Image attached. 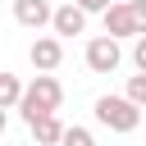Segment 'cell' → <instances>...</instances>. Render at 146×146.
<instances>
[{
    "label": "cell",
    "instance_id": "1",
    "mask_svg": "<svg viewBox=\"0 0 146 146\" xmlns=\"http://www.w3.org/2000/svg\"><path fill=\"white\" fill-rule=\"evenodd\" d=\"M59 100H64V87H59V78L55 73H36L27 87H23V96H18V114H23V123L32 128L36 119H46V114H55L59 110Z\"/></svg>",
    "mask_w": 146,
    "mask_h": 146
},
{
    "label": "cell",
    "instance_id": "2",
    "mask_svg": "<svg viewBox=\"0 0 146 146\" xmlns=\"http://www.w3.org/2000/svg\"><path fill=\"white\" fill-rule=\"evenodd\" d=\"M96 119L110 128V132H132L141 123V110L128 100V96H100L96 100Z\"/></svg>",
    "mask_w": 146,
    "mask_h": 146
},
{
    "label": "cell",
    "instance_id": "3",
    "mask_svg": "<svg viewBox=\"0 0 146 146\" xmlns=\"http://www.w3.org/2000/svg\"><path fill=\"white\" fill-rule=\"evenodd\" d=\"M82 59H87V68H91V73H114V68H119V59H123V50H119V41H114V36H91Z\"/></svg>",
    "mask_w": 146,
    "mask_h": 146
},
{
    "label": "cell",
    "instance_id": "4",
    "mask_svg": "<svg viewBox=\"0 0 146 146\" xmlns=\"http://www.w3.org/2000/svg\"><path fill=\"white\" fill-rule=\"evenodd\" d=\"M27 59H32L36 73H55L59 59H64V41H59V36H36L32 50H27Z\"/></svg>",
    "mask_w": 146,
    "mask_h": 146
},
{
    "label": "cell",
    "instance_id": "5",
    "mask_svg": "<svg viewBox=\"0 0 146 146\" xmlns=\"http://www.w3.org/2000/svg\"><path fill=\"white\" fill-rule=\"evenodd\" d=\"M105 36H137V23H132V9H128V0H114L110 9H105Z\"/></svg>",
    "mask_w": 146,
    "mask_h": 146
},
{
    "label": "cell",
    "instance_id": "6",
    "mask_svg": "<svg viewBox=\"0 0 146 146\" xmlns=\"http://www.w3.org/2000/svg\"><path fill=\"white\" fill-rule=\"evenodd\" d=\"M50 14H55V9H50V0H14V23H23V27H32V32H36V27H46V23H50Z\"/></svg>",
    "mask_w": 146,
    "mask_h": 146
},
{
    "label": "cell",
    "instance_id": "7",
    "mask_svg": "<svg viewBox=\"0 0 146 146\" xmlns=\"http://www.w3.org/2000/svg\"><path fill=\"white\" fill-rule=\"evenodd\" d=\"M50 27H55V36H82L87 14H82L78 5H59V9L50 14Z\"/></svg>",
    "mask_w": 146,
    "mask_h": 146
},
{
    "label": "cell",
    "instance_id": "8",
    "mask_svg": "<svg viewBox=\"0 0 146 146\" xmlns=\"http://www.w3.org/2000/svg\"><path fill=\"white\" fill-rule=\"evenodd\" d=\"M59 137H64V123H59L55 114H46V119L32 123V141H36V146H59Z\"/></svg>",
    "mask_w": 146,
    "mask_h": 146
},
{
    "label": "cell",
    "instance_id": "9",
    "mask_svg": "<svg viewBox=\"0 0 146 146\" xmlns=\"http://www.w3.org/2000/svg\"><path fill=\"white\" fill-rule=\"evenodd\" d=\"M18 96H23V82H18L14 73H0V110H14Z\"/></svg>",
    "mask_w": 146,
    "mask_h": 146
},
{
    "label": "cell",
    "instance_id": "10",
    "mask_svg": "<svg viewBox=\"0 0 146 146\" xmlns=\"http://www.w3.org/2000/svg\"><path fill=\"white\" fill-rule=\"evenodd\" d=\"M123 96H128L137 110H146V73H132V78H128V87H123Z\"/></svg>",
    "mask_w": 146,
    "mask_h": 146
},
{
    "label": "cell",
    "instance_id": "11",
    "mask_svg": "<svg viewBox=\"0 0 146 146\" xmlns=\"http://www.w3.org/2000/svg\"><path fill=\"white\" fill-rule=\"evenodd\" d=\"M59 146H96V137H91L87 128H64V137H59Z\"/></svg>",
    "mask_w": 146,
    "mask_h": 146
},
{
    "label": "cell",
    "instance_id": "12",
    "mask_svg": "<svg viewBox=\"0 0 146 146\" xmlns=\"http://www.w3.org/2000/svg\"><path fill=\"white\" fill-rule=\"evenodd\" d=\"M132 9V23H137V36H146V0H128Z\"/></svg>",
    "mask_w": 146,
    "mask_h": 146
},
{
    "label": "cell",
    "instance_id": "13",
    "mask_svg": "<svg viewBox=\"0 0 146 146\" xmlns=\"http://www.w3.org/2000/svg\"><path fill=\"white\" fill-rule=\"evenodd\" d=\"M73 5H78L82 14H105V9L114 5V0H73Z\"/></svg>",
    "mask_w": 146,
    "mask_h": 146
},
{
    "label": "cell",
    "instance_id": "14",
    "mask_svg": "<svg viewBox=\"0 0 146 146\" xmlns=\"http://www.w3.org/2000/svg\"><path fill=\"white\" fill-rule=\"evenodd\" d=\"M132 64H137V73H146V36H137V46H132Z\"/></svg>",
    "mask_w": 146,
    "mask_h": 146
}]
</instances>
